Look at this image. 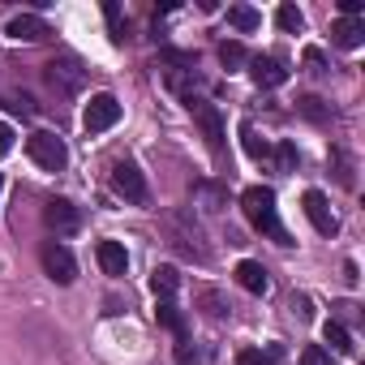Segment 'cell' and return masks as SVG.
I'll return each instance as SVG.
<instances>
[{
	"mask_svg": "<svg viewBox=\"0 0 365 365\" xmlns=\"http://www.w3.org/2000/svg\"><path fill=\"white\" fill-rule=\"evenodd\" d=\"M220 65H224L228 73H237L241 65H250V52H245L237 39H232V43H220Z\"/></svg>",
	"mask_w": 365,
	"mask_h": 365,
	"instance_id": "cell-22",
	"label": "cell"
},
{
	"mask_svg": "<svg viewBox=\"0 0 365 365\" xmlns=\"http://www.w3.org/2000/svg\"><path fill=\"white\" fill-rule=\"evenodd\" d=\"M331 43L335 48H361L365 43V22L361 18H339L331 26Z\"/></svg>",
	"mask_w": 365,
	"mask_h": 365,
	"instance_id": "cell-14",
	"label": "cell"
},
{
	"mask_svg": "<svg viewBox=\"0 0 365 365\" xmlns=\"http://www.w3.org/2000/svg\"><path fill=\"white\" fill-rule=\"evenodd\" d=\"M361 9H365L361 0H339V14H344V18H361Z\"/></svg>",
	"mask_w": 365,
	"mask_h": 365,
	"instance_id": "cell-33",
	"label": "cell"
},
{
	"mask_svg": "<svg viewBox=\"0 0 365 365\" xmlns=\"http://www.w3.org/2000/svg\"><path fill=\"white\" fill-rule=\"evenodd\" d=\"M9 150H14V129L0 125V155H9Z\"/></svg>",
	"mask_w": 365,
	"mask_h": 365,
	"instance_id": "cell-34",
	"label": "cell"
},
{
	"mask_svg": "<svg viewBox=\"0 0 365 365\" xmlns=\"http://www.w3.org/2000/svg\"><path fill=\"white\" fill-rule=\"evenodd\" d=\"M163 232H168V245L176 254H185L194 262H211V245H207V232L194 220V211H172V215H163Z\"/></svg>",
	"mask_w": 365,
	"mask_h": 365,
	"instance_id": "cell-1",
	"label": "cell"
},
{
	"mask_svg": "<svg viewBox=\"0 0 365 365\" xmlns=\"http://www.w3.org/2000/svg\"><path fill=\"white\" fill-rule=\"evenodd\" d=\"M297 108H301V112H305L309 120H318V125H322V120H331V112L322 108V99H318V95H305V99H301Z\"/></svg>",
	"mask_w": 365,
	"mask_h": 365,
	"instance_id": "cell-27",
	"label": "cell"
},
{
	"mask_svg": "<svg viewBox=\"0 0 365 365\" xmlns=\"http://www.w3.org/2000/svg\"><path fill=\"white\" fill-rule=\"evenodd\" d=\"M297 314H301V318H309V314H314V309H309V297H297Z\"/></svg>",
	"mask_w": 365,
	"mask_h": 365,
	"instance_id": "cell-35",
	"label": "cell"
},
{
	"mask_svg": "<svg viewBox=\"0 0 365 365\" xmlns=\"http://www.w3.org/2000/svg\"><path fill=\"white\" fill-rule=\"evenodd\" d=\"M301 207H305L309 224H314V228H318L322 237H335V232H339V220L331 215V202H327V194H322V190H305Z\"/></svg>",
	"mask_w": 365,
	"mask_h": 365,
	"instance_id": "cell-10",
	"label": "cell"
},
{
	"mask_svg": "<svg viewBox=\"0 0 365 365\" xmlns=\"http://www.w3.org/2000/svg\"><path fill=\"white\" fill-rule=\"evenodd\" d=\"M275 26H279V31H288V35H297V31L305 26V18H301V9H297V5H279V9H275Z\"/></svg>",
	"mask_w": 365,
	"mask_h": 365,
	"instance_id": "cell-24",
	"label": "cell"
},
{
	"mask_svg": "<svg viewBox=\"0 0 365 365\" xmlns=\"http://www.w3.org/2000/svg\"><path fill=\"white\" fill-rule=\"evenodd\" d=\"M331 168H335V176H339V185H344V190L356 185V180H352V159H348L339 146H331Z\"/></svg>",
	"mask_w": 365,
	"mask_h": 365,
	"instance_id": "cell-25",
	"label": "cell"
},
{
	"mask_svg": "<svg viewBox=\"0 0 365 365\" xmlns=\"http://www.w3.org/2000/svg\"><path fill=\"white\" fill-rule=\"evenodd\" d=\"M176 361H180V365H207L202 348H198V344H190V339H180V344H176Z\"/></svg>",
	"mask_w": 365,
	"mask_h": 365,
	"instance_id": "cell-26",
	"label": "cell"
},
{
	"mask_svg": "<svg viewBox=\"0 0 365 365\" xmlns=\"http://www.w3.org/2000/svg\"><path fill=\"white\" fill-rule=\"evenodd\" d=\"M48 86L56 95H78L86 86V69H78V61H52L48 65Z\"/></svg>",
	"mask_w": 365,
	"mask_h": 365,
	"instance_id": "cell-9",
	"label": "cell"
},
{
	"mask_svg": "<svg viewBox=\"0 0 365 365\" xmlns=\"http://www.w3.org/2000/svg\"><path fill=\"white\" fill-rule=\"evenodd\" d=\"M322 339H327L335 352H344V356H352V352H356V344H352V335H348V327H344V322H322Z\"/></svg>",
	"mask_w": 365,
	"mask_h": 365,
	"instance_id": "cell-18",
	"label": "cell"
},
{
	"mask_svg": "<svg viewBox=\"0 0 365 365\" xmlns=\"http://www.w3.org/2000/svg\"><path fill=\"white\" fill-rule=\"evenodd\" d=\"M185 108L194 112V120L202 125V133H207V146L215 150V155H224V120H220V108L215 103H207V99H185Z\"/></svg>",
	"mask_w": 365,
	"mask_h": 365,
	"instance_id": "cell-7",
	"label": "cell"
},
{
	"mask_svg": "<svg viewBox=\"0 0 365 365\" xmlns=\"http://www.w3.org/2000/svg\"><path fill=\"white\" fill-rule=\"evenodd\" d=\"M0 185H5V176H0Z\"/></svg>",
	"mask_w": 365,
	"mask_h": 365,
	"instance_id": "cell-36",
	"label": "cell"
},
{
	"mask_svg": "<svg viewBox=\"0 0 365 365\" xmlns=\"http://www.w3.org/2000/svg\"><path fill=\"white\" fill-rule=\"evenodd\" d=\"M241 207H245V215H250V224L258 228V232H267L271 241H279V245H292V237L284 232V224H279V211H275V194L267 190V185H250L245 194H241Z\"/></svg>",
	"mask_w": 365,
	"mask_h": 365,
	"instance_id": "cell-2",
	"label": "cell"
},
{
	"mask_svg": "<svg viewBox=\"0 0 365 365\" xmlns=\"http://www.w3.org/2000/svg\"><path fill=\"white\" fill-rule=\"evenodd\" d=\"M26 150H31V159H35L39 168H48V172H61V168L69 163V146H65L56 133H48V129H35V133L26 138Z\"/></svg>",
	"mask_w": 365,
	"mask_h": 365,
	"instance_id": "cell-3",
	"label": "cell"
},
{
	"mask_svg": "<svg viewBox=\"0 0 365 365\" xmlns=\"http://www.w3.org/2000/svg\"><path fill=\"white\" fill-rule=\"evenodd\" d=\"M95 258H99L103 275H112V279L129 271V254H125V245H120V241H99V245H95Z\"/></svg>",
	"mask_w": 365,
	"mask_h": 365,
	"instance_id": "cell-13",
	"label": "cell"
},
{
	"mask_svg": "<svg viewBox=\"0 0 365 365\" xmlns=\"http://www.w3.org/2000/svg\"><path fill=\"white\" fill-rule=\"evenodd\" d=\"M241 146H245V155H250V159H267V155H271L267 138H258V129H254L250 120L241 125Z\"/></svg>",
	"mask_w": 365,
	"mask_h": 365,
	"instance_id": "cell-21",
	"label": "cell"
},
{
	"mask_svg": "<svg viewBox=\"0 0 365 365\" xmlns=\"http://www.w3.org/2000/svg\"><path fill=\"white\" fill-rule=\"evenodd\" d=\"M39 262H43V271H48V279H56L61 288L78 279V262H73V254H69V245H61V241H48V245L39 250Z\"/></svg>",
	"mask_w": 365,
	"mask_h": 365,
	"instance_id": "cell-5",
	"label": "cell"
},
{
	"mask_svg": "<svg viewBox=\"0 0 365 365\" xmlns=\"http://www.w3.org/2000/svg\"><path fill=\"white\" fill-rule=\"evenodd\" d=\"M5 103H9L18 116H35V103H31L26 95H5Z\"/></svg>",
	"mask_w": 365,
	"mask_h": 365,
	"instance_id": "cell-30",
	"label": "cell"
},
{
	"mask_svg": "<svg viewBox=\"0 0 365 365\" xmlns=\"http://www.w3.org/2000/svg\"><path fill=\"white\" fill-rule=\"evenodd\" d=\"M301 365H331V352L318 348V344H309V348L301 352Z\"/></svg>",
	"mask_w": 365,
	"mask_h": 365,
	"instance_id": "cell-29",
	"label": "cell"
},
{
	"mask_svg": "<svg viewBox=\"0 0 365 365\" xmlns=\"http://www.w3.org/2000/svg\"><path fill=\"white\" fill-rule=\"evenodd\" d=\"M112 190H116L125 202H133V207H146V198H150L146 176H142L133 163H116V168H112Z\"/></svg>",
	"mask_w": 365,
	"mask_h": 365,
	"instance_id": "cell-6",
	"label": "cell"
},
{
	"mask_svg": "<svg viewBox=\"0 0 365 365\" xmlns=\"http://www.w3.org/2000/svg\"><path fill=\"white\" fill-rule=\"evenodd\" d=\"M305 65H309V73H327V61H322V52H318V48H309V52H305Z\"/></svg>",
	"mask_w": 365,
	"mask_h": 365,
	"instance_id": "cell-32",
	"label": "cell"
},
{
	"mask_svg": "<svg viewBox=\"0 0 365 365\" xmlns=\"http://www.w3.org/2000/svg\"><path fill=\"white\" fill-rule=\"evenodd\" d=\"M155 318H159V327H168L176 339H185V314H180L172 301H159V305H155Z\"/></svg>",
	"mask_w": 365,
	"mask_h": 365,
	"instance_id": "cell-17",
	"label": "cell"
},
{
	"mask_svg": "<svg viewBox=\"0 0 365 365\" xmlns=\"http://www.w3.org/2000/svg\"><path fill=\"white\" fill-rule=\"evenodd\" d=\"M43 224H48V232H56V241H61V237H73V232L82 228V215H78V207H73V202L56 198V202H48V207H43Z\"/></svg>",
	"mask_w": 365,
	"mask_h": 365,
	"instance_id": "cell-8",
	"label": "cell"
},
{
	"mask_svg": "<svg viewBox=\"0 0 365 365\" xmlns=\"http://www.w3.org/2000/svg\"><path fill=\"white\" fill-rule=\"evenodd\" d=\"M5 35H9V39H18V43H39V39H48V35H52V26H48L43 18H35V14H18V18L5 26Z\"/></svg>",
	"mask_w": 365,
	"mask_h": 365,
	"instance_id": "cell-11",
	"label": "cell"
},
{
	"mask_svg": "<svg viewBox=\"0 0 365 365\" xmlns=\"http://www.w3.org/2000/svg\"><path fill=\"white\" fill-rule=\"evenodd\" d=\"M228 22L237 26V31H258L262 26V18H258V9H250V5H228Z\"/></svg>",
	"mask_w": 365,
	"mask_h": 365,
	"instance_id": "cell-20",
	"label": "cell"
},
{
	"mask_svg": "<svg viewBox=\"0 0 365 365\" xmlns=\"http://www.w3.org/2000/svg\"><path fill=\"white\" fill-rule=\"evenodd\" d=\"M250 78L262 86V91H275L288 82V69L275 61V56H250Z\"/></svg>",
	"mask_w": 365,
	"mask_h": 365,
	"instance_id": "cell-12",
	"label": "cell"
},
{
	"mask_svg": "<svg viewBox=\"0 0 365 365\" xmlns=\"http://www.w3.org/2000/svg\"><path fill=\"white\" fill-rule=\"evenodd\" d=\"M237 284L245 288V292H254V297H262L267 288H271V279H267V267L262 262H237Z\"/></svg>",
	"mask_w": 365,
	"mask_h": 365,
	"instance_id": "cell-15",
	"label": "cell"
},
{
	"mask_svg": "<svg viewBox=\"0 0 365 365\" xmlns=\"http://www.w3.org/2000/svg\"><path fill=\"white\" fill-rule=\"evenodd\" d=\"M150 288H155V297H159V301H172V292L180 288L176 267H155V271H150Z\"/></svg>",
	"mask_w": 365,
	"mask_h": 365,
	"instance_id": "cell-16",
	"label": "cell"
},
{
	"mask_svg": "<svg viewBox=\"0 0 365 365\" xmlns=\"http://www.w3.org/2000/svg\"><path fill=\"white\" fill-rule=\"evenodd\" d=\"M194 194H198V198H207V211H220V202H224V194H220L215 185H207V180H198Z\"/></svg>",
	"mask_w": 365,
	"mask_h": 365,
	"instance_id": "cell-28",
	"label": "cell"
},
{
	"mask_svg": "<svg viewBox=\"0 0 365 365\" xmlns=\"http://www.w3.org/2000/svg\"><path fill=\"white\" fill-rule=\"evenodd\" d=\"M292 168H297V146L279 142V172H292Z\"/></svg>",
	"mask_w": 365,
	"mask_h": 365,
	"instance_id": "cell-31",
	"label": "cell"
},
{
	"mask_svg": "<svg viewBox=\"0 0 365 365\" xmlns=\"http://www.w3.org/2000/svg\"><path fill=\"white\" fill-rule=\"evenodd\" d=\"M116 120H120V99H116V95H108V91L91 95V103H86V112H82L86 133H103V129H112Z\"/></svg>",
	"mask_w": 365,
	"mask_h": 365,
	"instance_id": "cell-4",
	"label": "cell"
},
{
	"mask_svg": "<svg viewBox=\"0 0 365 365\" xmlns=\"http://www.w3.org/2000/svg\"><path fill=\"white\" fill-rule=\"evenodd\" d=\"M198 305H202V314H207V318H228V314H232L228 297H224V292H215V288H202V292H198Z\"/></svg>",
	"mask_w": 365,
	"mask_h": 365,
	"instance_id": "cell-19",
	"label": "cell"
},
{
	"mask_svg": "<svg viewBox=\"0 0 365 365\" xmlns=\"http://www.w3.org/2000/svg\"><path fill=\"white\" fill-rule=\"evenodd\" d=\"M284 356V348H271V352H262V348H241L237 352V365H275Z\"/></svg>",
	"mask_w": 365,
	"mask_h": 365,
	"instance_id": "cell-23",
	"label": "cell"
}]
</instances>
